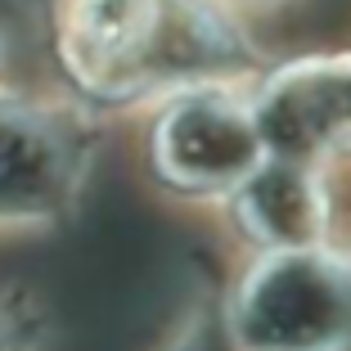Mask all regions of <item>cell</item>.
<instances>
[{"label":"cell","mask_w":351,"mask_h":351,"mask_svg":"<svg viewBox=\"0 0 351 351\" xmlns=\"http://www.w3.org/2000/svg\"><path fill=\"white\" fill-rule=\"evenodd\" d=\"M59 54L99 99L198 86L243 63L207 0H59Z\"/></svg>","instance_id":"6da1fadb"},{"label":"cell","mask_w":351,"mask_h":351,"mask_svg":"<svg viewBox=\"0 0 351 351\" xmlns=\"http://www.w3.org/2000/svg\"><path fill=\"white\" fill-rule=\"evenodd\" d=\"M234 329L252 351H347L351 266L320 248L275 252L239 293Z\"/></svg>","instance_id":"7a4b0ae2"},{"label":"cell","mask_w":351,"mask_h":351,"mask_svg":"<svg viewBox=\"0 0 351 351\" xmlns=\"http://www.w3.org/2000/svg\"><path fill=\"white\" fill-rule=\"evenodd\" d=\"M154 158L171 185L189 194H226L243 189L270 149L257 108H243L226 90H189L158 126Z\"/></svg>","instance_id":"3957f363"},{"label":"cell","mask_w":351,"mask_h":351,"mask_svg":"<svg viewBox=\"0 0 351 351\" xmlns=\"http://www.w3.org/2000/svg\"><path fill=\"white\" fill-rule=\"evenodd\" d=\"M82 171L86 140L73 117L0 95V226L54 217Z\"/></svg>","instance_id":"277c9868"},{"label":"cell","mask_w":351,"mask_h":351,"mask_svg":"<svg viewBox=\"0 0 351 351\" xmlns=\"http://www.w3.org/2000/svg\"><path fill=\"white\" fill-rule=\"evenodd\" d=\"M257 122L270 158L311 162L351 145V59L302 63L275 77L257 104Z\"/></svg>","instance_id":"5b68a950"},{"label":"cell","mask_w":351,"mask_h":351,"mask_svg":"<svg viewBox=\"0 0 351 351\" xmlns=\"http://www.w3.org/2000/svg\"><path fill=\"white\" fill-rule=\"evenodd\" d=\"M239 217L275 252L315 248L324 234V194L306 162L266 158L239 189Z\"/></svg>","instance_id":"8992f818"},{"label":"cell","mask_w":351,"mask_h":351,"mask_svg":"<svg viewBox=\"0 0 351 351\" xmlns=\"http://www.w3.org/2000/svg\"><path fill=\"white\" fill-rule=\"evenodd\" d=\"M14 342H10V329H5V320H0V351H10Z\"/></svg>","instance_id":"52a82bcc"}]
</instances>
